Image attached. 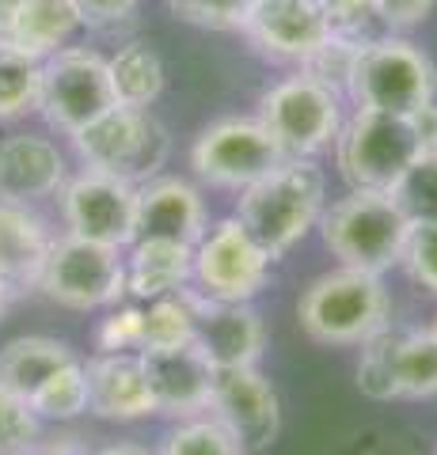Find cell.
<instances>
[{"label": "cell", "mask_w": 437, "mask_h": 455, "mask_svg": "<svg viewBox=\"0 0 437 455\" xmlns=\"http://www.w3.org/2000/svg\"><path fill=\"white\" fill-rule=\"evenodd\" d=\"M80 27L84 20L73 0H23L16 12V23H12L8 38L0 46L16 50L23 57H35V61H46V57H53L73 42Z\"/></svg>", "instance_id": "22"}, {"label": "cell", "mask_w": 437, "mask_h": 455, "mask_svg": "<svg viewBox=\"0 0 437 455\" xmlns=\"http://www.w3.org/2000/svg\"><path fill=\"white\" fill-rule=\"evenodd\" d=\"M115 103L118 99H115V88H110L103 53H95L88 46H65L42 61L38 114L46 118L50 130L73 137Z\"/></svg>", "instance_id": "9"}, {"label": "cell", "mask_w": 437, "mask_h": 455, "mask_svg": "<svg viewBox=\"0 0 437 455\" xmlns=\"http://www.w3.org/2000/svg\"><path fill=\"white\" fill-rule=\"evenodd\" d=\"M107 73H110V88L122 107H145L152 110V103L164 95V61L152 42L145 38H130L125 46H118L107 57Z\"/></svg>", "instance_id": "24"}, {"label": "cell", "mask_w": 437, "mask_h": 455, "mask_svg": "<svg viewBox=\"0 0 437 455\" xmlns=\"http://www.w3.org/2000/svg\"><path fill=\"white\" fill-rule=\"evenodd\" d=\"M88 372V414L103 421H141L157 414L137 353H95Z\"/></svg>", "instance_id": "19"}, {"label": "cell", "mask_w": 437, "mask_h": 455, "mask_svg": "<svg viewBox=\"0 0 437 455\" xmlns=\"http://www.w3.org/2000/svg\"><path fill=\"white\" fill-rule=\"evenodd\" d=\"M209 418H217L244 451L271 448L281 433V398L274 383L255 364L247 368H217L214 398H209Z\"/></svg>", "instance_id": "13"}, {"label": "cell", "mask_w": 437, "mask_h": 455, "mask_svg": "<svg viewBox=\"0 0 437 455\" xmlns=\"http://www.w3.org/2000/svg\"><path fill=\"white\" fill-rule=\"evenodd\" d=\"M8 300H12V292H8V284L0 281V315H4V307H8Z\"/></svg>", "instance_id": "43"}, {"label": "cell", "mask_w": 437, "mask_h": 455, "mask_svg": "<svg viewBox=\"0 0 437 455\" xmlns=\"http://www.w3.org/2000/svg\"><path fill=\"white\" fill-rule=\"evenodd\" d=\"M400 266L415 284L437 296V220H422L407 228Z\"/></svg>", "instance_id": "35"}, {"label": "cell", "mask_w": 437, "mask_h": 455, "mask_svg": "<svg viewBox=\"0 0 437 455\" xmlns=\"http://www.w3.org/2000/svg\"><path fill=\"white\" fill-rule=\"evenodd\" d=\"M27 403L35 406L42 421H73L88 414V372H84V361L73 357L69 364H61Z\"/></svg>", "instance_id": "29"}, {"label": "cell", "mask_w": 437, "mask_h": 455, "mask_svg": "<svg viewBox=\"0 0 437 455\" xmlns=\"http://www.w3.org/2000/svg\"><path fill=\"white\" fill-rule=\"evenodd\" d=\"M69 179V160L58 140L42 133H16L0 140V197L4 202H42L53 197Z\"/></svg>", "instance_id": "18"}, {"label": "cell", "mask_w": 437, "mask_h": 455, "mask_svg": "<svg viewBox=\"0 0 437 455\" xmlns=\"http://www.w3.org/2000/svg\"><path fill=\"white\" fill-rule=\"evenodd\" d=\"M194 315H198V289H175L149 300L141 349H167L194 341Z\"/></svg>", "instance_id": "26"}, {"label": "cell", "mask_w": 437, "mask_h": 455, "mask_svg": "<svg viewBox=\"0 0 437 455\" xmlns=\"http://www.w3.org/2000/svg\"><path fill=\"white\" fill-rule=\"evenodd\" d=\"M396 387L400 398H437V331H400L396 341Z\"/></svg>", "instance_id": "25"}, {"label": "cell", "mask_w": 437, "mask_h": 455, "mask_svg": "<svg viewBox=\"0 0 437 455\" xmlns=\"http://www.w3.org/2000/svg\"><path fill=\"white\" fill-rule=\"evenodd\" d=\"M274 259L266 254L236 217H224L194 243L190 281L209 300H255L266 289Z\"/></svg>", "instance_id": "11"}, {"label": "cell", "mask_w": 437, "mask_h": 455, "mask_svg": "<svg viewBox=\"0 0 437 455\" xmlns=\"http://www.w3.org/2000/svg\"><path fill=\"white\" fill-rule=\"evenodd\" d=\"M16 455H42V451H38V448H31V451H16Z\"/></svg>", "instance_id": "44"}, {"label": "cell", "mask_w": 437, "mask_h": 455, "mask_svg": "<svg viewBox=\"0 0 437 455\" xmlns=\"http://www.w3.org/2000/svg\"><path fill=\"white\" fill-rule=\"evenodd\" d=\"M38 292L69 311L115 307L125 296V247L92 243L80 235H53L38 274Z\"/></svg>", "instance_id": "8"}, {"label": "cell", "mask_w": 437, "mask_h": 455, "mask_svg": "<svg viewBox=\"0 0 437 455\" xmlns=\"http://www.w3.org/2000/svg\"><path fill=\"white\" fill-rule=\"evenodd\" d=\"M286 160L259 118H217L194 137L190 167L214 190H247Z\"/></svg>", "instance_id": "10"}, {"label": "cell", "mask_w": 437, "mask_h": 455, "mask_svg": "<svg viewBox=\"0 0 437 455\" xmlns=\"http://www.w3.org/2000/svg\"><path fill=\"white\" fill-rule=\"evenodd\" d=\"M50 228L31 205L0 197V281L8 284L12 296L38 289V274L50 254Z\"/></svg>", "instance_id": "20"}, {"label": "cell", "mask_w": 437, "mask_h": 455, "mask_svg": "<svg viewBox=\"0 0 437 455\" xmlns=\"http://www.w3.org/2000/svg\"><path fill=\"white\" fill-rule=\"evenodd\" d=\"M392 319V300L380 274L338 266L316 277L297 300L301 331L320 346H361Z\"/></svg>", "instance_id": "2"}, {"label": "cell", "mask_w": 437, "mask_h": 455, "mask_svg": "<svg viewBox=\"0 0 437 455\" xmlns=\"http://www.w3.org/2000/svg\"><path fill=\"white\" fill-rule=\"evenodd\" d=\"M255 118L278 140L286 160H316L343 130V95L308 73H293L259 95Z\"/></svg>", "instance_id": "6"}, {"label": "cell", "mask_w": 437, "mask_h": 455, "mask_svg": "<svg viewBox=\"0 0 437 455\" xmlns=\"http://www.w3.org/2000/svg\"><path fill=\"white\" fill-rule=\"evenodd\" d=\"M69 140L88 171H103V175L134 182V187L157 179L172 160V133L145 107L115 103Z\"/></svg>", "instance_id": "3"}, {"label": "cell", "mask_w": 437, "mask_h": 455, "mask_svg": "<svg viewBox=\"0 0 437 455\" xmlns=\"http://www.w3.org/2000/svg\"><path fill=\"white\" fill-rule=\"evenodd\" d=\"M42 61L0 46V122H20L38 110Z\"/></svg>", "instance_id": "28"}, {"label": "cell", "mask_w": 437, "mask_h": 455, "mask_svg": "<svg viewBox=\"0 0 437 455\" xmlns=\"http://www.w3.org/2000/svg\"><path fill=\"white\" fill-rule=\"evenodd\" d=\"M255 0H167L172 16L202 31H244Z\"/></svg>", "instance_id": "34"}, {"label": "cell", "mask_w": 437, "mask_h": 455, "mask_svg": "<svg viewBox=\"0 0 437 455\" xmlns=\"http://www.w3.org/2000/svg\"><path fill=\"white\" fill-rule=\"evenodd\" d=\"M160 455H247L217 418H187L167 433Z\"/></svg>", "instance_id": "32"}, {"label": "cell", "mask_w": 437, "mask_h": 455, "mask_svg": "<svg viewBox=\"0 0 437 455\" xmlns=\"http://www.w3.org/2000/svg\"><path fill=\"white\" fill-rule=\"evenodd\" d=\"M396 341L400 331L396 326H380L376 334L361 341V357H358V391L373 403H392L400 398L396 387Z\"/></svg>", "instance_id": "30"}, {"label": "cell", "mask_w": 437, "mask_h": 455, "mask_svg": "<svg viewBox=\"0 0 437 455\" xmlns=\"http://www.w3.org/2000/svg\"><path fill=\"white\" fill-rule=\"evenodd\" d=\"M58 205L69 235L110 247L134 243V209H137L134 182L84 167L80 175L65 179V187L58 190Z\"/></svg>", "instance_id": "12"}, {"label": "cell", "mask_w": 437, "mask_h": 455, "mask_svg": "<svg viewBox=\"0 0 437 455\" xmlns=\"http://www.w3.org/2000/svg\"><path fill=\"white\" fill-rule=\"evenodd\" d=\"M206 197L194 182L157 175L137 187L134 239H179L194 247L206 235Z\"/></svg>", "instance_id": "17"}, {"label": "cell", "mask_w": 437, "mask_h": 455, "mask_svg": "<svg viewBox=\"0 0 437 455\" xmlns=\"http://www.w3.org/2000/svg\"><path fill=\"white\" fill-rule=\"evenodd\" d=\"M316 4L323 12V23H328V38H338L354 50L396 35L376 0H316Z\"/></svg>", "instance_id": "27"}, {"label": "cell", "mask_w": 437, "mask_h": 455, "mask_svg": "<svg viewBox=\"0 0 437 455\" xmlns=\"http://www.w3.org/2000/svg\"><path fill=\"white\" fill-rule=\"evenodd\" d=\"M194 346L214 368H247L259 364L266 349V326L251 300H209L198 292L194 315Z\"/></svg>", "instance_id": "16"}, {"label": "cell", "mask_w": 437, "mask_h": 455, "mask_svg": "<svg viewBox=\"0 0 437 455\" xmlns=\"http://www.w3.org/2000/svg\"><path fill=\"white\" fill-rule=\"evenodd\" d=\"M92 455H149L141 444H130V440H122V444H107L100 451H92Z\"/></svg>", "instance_id": "42"}, {"label": "cell", "mask_w": 437, "mask_h": 455, "mask_svg": "<svg viewBox=\"0 0 437 455\" xmlns=\"http://www.w3.org/2000/svg\"><path fill=\"white\" fill-rule=\"evenodd\" d=\"M433 331H437V323H433Z\"/></svg>", "instance_id": "45"}, {"label": "cell", "mask_w": 437, "mask_h": 455, "mask_svg": "<svg viewBox=\"0 0 437 455\" xmlns=\"http://www.w3.org/2000/svg\"><path fill=\"white\" fill-rule=\"evenodd\" d=\"M38 440H42V418L35 414V406L0 383V455L31 451Z\"/></svg>", "instance_id": "33"}, {"label": "cell", "mask_w": 437, "mask_h": 455, "mask_svg": "<svg viewBox=\"0 0 437 455\" xmlns=\"http://www.w3.org/2000/svg\"><path fill=\"white\" fill-rule=\"evenodd\" d=\"M77 353L58 338L46 334H23L0 346V383L8 391L31 398L61 364H69Z\"/></svg>", "instance_id": "23"}, {"label": "cell", "mask_w": 437, "mask_h": 455, "mask_svg": "<svg viewBox=\"0 0 437 455\" xmlns=\"http://www.w3.org/2000/svg\"><path fill=\"white\" fill-rule=\"evenodd\" d=\"M422 156V140L407 114L354 110L335 137V164L354 190H392Z\"/></svg>", "instance_id": "7"}, {"label": "cell", "mask_w": 437, "mask_h": 455, "mask_svg": "<svg viewBox=\"0 0 437 455\" xmlns=\"http://www.w3.org/2000/svg\"><path fill=\"white\" fill-rule=\"evenodd\" d=\"M346 99L354 103V110L411 114L422 103L437 99V65L411 38L388 35L373 46L358 50Z\"/></svg>", "instance_id": "5"}, {"label": "cell", "mask_w": 437, "mask_h": 455, "mask_svg": "<svg viewBox=\"0 0 437 455\" xmlns=\"http://www.w3.org/2000/svg\"><path fill=\"white\" fill-rule=\"evenodd\" d=\"M84 27H95V31H110V27H122L137 16L141 0H73Z\"/></svg>", "instance_id": "38"}, {"label": "cell", "mask_w": 437, "mask_h": 455, "mask_svg": "<svg viewBox=\"0 0 437 455\" xmlns=\"http://www.w3.org/2000/svg\"><path fill=\"white\" fill-rule=\"evenodd\" d=\"M141 338H145V307L115 304L95 326V353H137Z\"/></svg>", "instance_id": "36"}, {"label": "cell", "mask_w": 437, "mask_h": 455, "mask_svg": "<svg viewBox=\"0 0 437 455\" xmlns=\"http://www.w3.org/2000/svg\"><path fill=\"white\" fill-rule=\"evenodd\" d=\"M407 228L411 224L388 190L350 187V194L331 202L320 217L323 247L343 266L365 269V274H384V269L400 266Z\"/></svg>", "instance_id": "4"}, {"label": "cell", "mask_w": 437, "mask_h": 455, "mask_svg": "<svg viewBox=\"0 0 437 455\" xmlns=\"http://www.w3.org/2000/svg\"><path fill=\"white\" fill-rule=\"evenodd\" d=\"M376 4H380V12H384V20L392 23V31L403 35V31H411V27L430 20L437 0H376Z\"/></svg>", "instance_id": "39"}, {"label": "cell", "mask_w": 437, "mask_h": 455, "mask_svg": "<svg viewBox=\"0 0 437 455\" xmlns=\"http://www.w3.org/2000/svg\"><path fill=\"white\" fill-rule=\"evenodd\" d=\"M392 197H396L407 224L437 220V152H422L418 160L392 182Z\"/></svg>", "instance_id": "31"}, {"label": "cell", "mask_w": 437, "mask_h": 455, "mask_svg": "<svg viewBox=\"0 0 437 455\" xmlns=\"http://www.w3.org/2000/svg\"><path fill=\"white\" fill-rule=\"evenodd\" d=\"M328 209V175L316 160H281L271 175L239 190L236 220L278 262L320 224Z\"/></svg>", "instance_id": "1"}, {"label": "cell", "mask_w": 437, "mask_h": 455, "mask_svg": "<svg viewBox=\"0 0 437 455\" xmlns=\"http://www.w3.org/2000/svg\"><path fill=\"white\" fill-rule=\"evenodd\" d=\"M239 35H247L266 61L304 65L328 42V23L316 0H255Z\"/></svg>", "instance_id": "15"}, {"label": "cell", "mask_w": 437, "mask_h": 455, "mask_svg": "<svg viewBox=\"0 0 437 455\" xmlns=\"http://www.w3.org/2000/svg\"><path fill=\"white\" fill-rule=\"evenodd\" d=\"M137 357L141 368H145L157 414L187 421V418H202L209 410L217 368L209 364V357L194 341L167 349H137Z\"/></svg>", "instance_id": "14"}, {"label": "cell", "mask_w": 437, "mask_h": 455, "mask_svg": "<svg viewBox=\"0 0 437 455\" xmlns=\"http://www.w3.org/2000/svg\"><path fill=\"white\" fill-rule=\"evenodd\" d=\"M23 0H0V42L8 38L12 31V23H16V12H20Z\"/></svg>", "instance_id": "41"}, {"label": "cell", "mask_w": 437, "mask_h": 455, "mask_svg": "<svg viewBox=\"0 0 437 455\" xmlns=\"http://www.w3.org/2000/svg\"><path fill=\"white\" fill-rule=\"evenodd\" d=\"M194 247L179 239H134L125 247V292L137 304H149L190 284Z\"/></svg>", "instance_id": "21"}, {"label": "cell", "mask_w": 437, "mask_h": 455, "mask_svg": "<svg viewBox=\"0 0 437 455\" xmlns=\"http://www.w3.org/2000/svg\"><path fill=\"white\" fill-rule=\"evenodd\" d=\"M354 57H358L354 46H346V42H338V38H328V42H323V46L301 65V73L316 76L320 84H328L331 92H338V95L346 99V84H350V68H354Z\"/></svg>", "instance_id": "37"}, {"label": "cell", "mask_w": 437, "mask_h": 455, "mask_svg": "<svg viewBox=\"0 0 437 455\" xmlns=\"http://www.w3.org/2000/svg\"><path fill=\"white\" fill-rule=\"evenodd\" d=\"M415 125V133L422 140V152H437V99H430V103H422L418 110L407 114Z\"/></svg>", "instance_id": "40"}]
</instances>
